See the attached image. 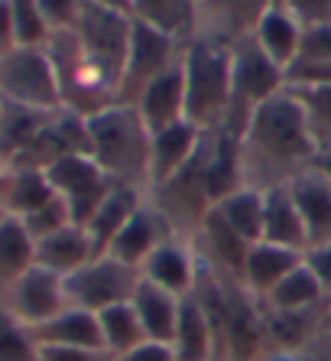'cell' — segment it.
<instances>
[{
	"instance_id": "46",
	"label": "cell",
	"mask_w": 331,
	"mask_h": 361,
	"mask_svg": "<svg viewBox=\"0 0 331 361\" xmlns=\"http://www.w3.org/2000/svg\"><path fill=\"white\" fill-rule=\"evenodd\" d=\"M322 332H328V336H331V302L322 310Z\"/></svg>"
},
{
	"instance_id": "1",
	"label": "cell",
	"mask_w": 331,
	"mask_h": 361,
	"mask_svg": "<svg viewBox=\"0 0 331 361\" xmlns=\"http://www.w3.org/2000/svg\"><path fill=\"white\" fill-rule=\"evenodd\" d=\"M318 160V147L306 124V111L299 98L282 88L280 94L266 98L250 114L244 134H240V166L244 183H250V173L266 176L263 189L289 183L302 169Z\"/></svg>"
},
{
	"instance_id": "9",
	"label": "cell",
	"mask_w": 331,
	"mask_h": 361,
	"mask_svg": "<svg viewBox=\"0 0 331 361\" xmlns=\"http://www.w3.org/2000/svg\"><path fill=\"white\" fill-rule=\"evenodd\" d=\"M56 195H62L72 212V221L78 228H85L92 221V215L98 212V205L104 202V195L114 189V179L98 166L92 153H68L62 160H56L52 166H46Z\"/></svg>"
},
{
	"instance_id": "50",
	"label": "cell",
	"mask_w": 331,
	"mask_h": 361,
	"mask_svg": "<svg viewBox=\"0 0 331 361\" xmlns=\"http://www.w3.org/2000/svg\"><path fill=\"white\" fill-rule=\"evenodd\" d=\"M0 111H4V104H0Z\"/></svg>"
},
{
	"instance_id": "30",
	"label": "cell",
	"mask_w": 331,
	"mask_h": 361,
	"mask_svg": "<svg viewBox=\"0 0 331 361\" xmlns=\"http://www.w3.org/2000/svg\"><path fill=\"white\" fill-rule=\"evenodd\" d=\"M36 264V241L13 215H0V290Z\"/></svg>"
},
{
	"instance_id": "24",
	"label": "cell",
	"mask_w": 331,
	"mask_h": 361,
	"mask_svg": "<svg viewBox=\"0 0 331 361\" xmlns=\"http://www.w3.org/2000/svg\"><path fill=\"white\" fill-rule=\"evenodd\" d=\"M36 345H68V348H104L101 338V322L98 312L78 310V306H65V310L52 316L49 322L30 329Z\"/></svg>"
},
{
	"instance_id": "42",
	"label": "cell",
	"mask_w": 331,
	"mask_h": 361,
	"mask_svg": "<svg viewBox=\"0 0 331 361\" xmlns=\"http://www.w3.org/2000/svg\"><path fill=\"white\" fill-rule=\"evenodd\" d=\"M114 361H175L173 348L169 345H159V342H143L137 348L124 355H114Z\"/></svg>"
},
{
	"instance_id": "31",
	"label": "cell",
	"mask_w": 331,
	"mask_h": 361,
	"mask_svg": "<svg viewBox=\"0 0 331 361\" xmlns=\"http://www.w3.org/2000/svg\"><path fill=\"white\" fill-rule=\"evenodd\" d=\"M98 322H101V338H104V348L111 355H124L137 345L149 342L146 332L140 326V316L133 310V302H117V306H108L104 312H98Z\"/></svg>"
},
{
	"instance_id": "44",
	"label": "cell",
	"mask_w": 331,
	"mask_h": 361,
	"mask_svg": "<svg viewBox=\"0 0 331 361\" xmlns=\"http://www.w3.org/2000/svg\"><path fill=\"white\" fill-rule=\"evenodd\" d=\"M94 4H104L111 10H120V13H130V0H94Z\"/></svg>"
},
{
	"instance_id": "12",
	"label": "cell",
	"mask_w": 331,
	"mask_h": 361,
	"mask_svg": "<svg viewBox=\"0 0 331 361\" xmlns=\"http://www.w3.org/2000/svg\"><path fill=\"white\" fill-rule=\"evenodd\" d=\"M205 130H199L189 121H179V124L166 127L159 134H153V147H149V176L146 185L153 189H163L169 185L185 166H189L195 157H199L201 143H205Z\"/></svg>"
},
{
	"instance_id": "14",
	"label": "cell",
	"mask_w": 331,
	"mask_h": 361,
	"mask_svg": "<svg viewBox=\"0 0 331 361\" xmlns=\"http://www.w3.org/2000/svg\"><path fill=\"white\" fill-rule=\"evenodd\" d=\"M289 192L296 199V209L306 221V235H308V247H318V244L331 241V183L322 169L308 166L302 169L299 176H292Z\"/></svg>"
},
{
	"instance_id": "6",
	"label": "cell",
	"mask_w": 331,
	"mask_h": 361,
	"mask_svg": "<svg viewBox=\"0 0 331 361\" xmlns=\"http://www.w3.org/2000/svg\"><path fill=\"white\" fill-rule=\"evenodd\" d=\"M0 101L36 111H62V92L46 46H17L0 56Z\"/></svg>"
},
{
	"instance_id": "40",
	"label": "cell",
	"mask_w": 331,
	"mask_h": 361,
	"mask_svg": "<svg viewBox=\"0 0 331 361\" xmlns=\"http://www.w3.org/2000/svg\"><path fill=\"white\" fill-rule=\"evenodd\" d=\"M39 361H114L108 348H68V345H42Z\"/></svg>"
},
{
	"instance_id": "22",
	"label": "cell",
	"mask_w": 331,
	"mask_h": 361,
	"mask_svg": "<svg viewBox=\"0 0 331 361\" xmlns=\"http://www.w3.org/2000/svg\"><path fill=\"white\" fill-rule=\"evenodd\" d=\"M302 261H306L302 251H289V247H280V244L257 241V244H250L240 280H244V286H247L250 293L263 300V296L270 293L289 270H296Z\"/></svg>"
},
{
	"instance_id": "35",
	"label": "cell",
	"mask_w": 331,
	"mask_h": 361,
	"mask_svg": "<svg viewBox=\"0 0 331 361\" xmlns=\"http://www.w3.org/2000/svg\"><path fill=\"white\" fill-rule=\"evenodd\" d=\"M13 10V23H17V39L20 46H46L49 42V26L42 20V10L36 0H10Z\"/></svg>"
},
{
	"instance_id": "37",
	"label": "cell",
	"mask_w": 331,
	"mask_h": 361,
	"mask_svg": "<svg viewBox=\"0 0 331 361\" xmlns=\"http://www.w3.org/2000/svg\"><path fill=\"white\" fill-rule=\"evenodd\" d=\"M36 4H39L49 33L75 30V23L82 17V7H85V0H36Z\"/></svg>"
},
{
	"instance_id": "48",
	"label": "cell",
	"mask_w": 331,
	"mask_h": 361,
	"mask_svg": "<svg viewBox=\"0 0 331 361\" xmlns=\"http://www.w3.org/2000/svg\"><path fill=\"white\" fill-rule=\"evenodd\" d=\"M189 4H192V7H199V4H201V0H189Z\"/></svg>"
},
{
	"instance_id": "25",
	"label": "cell",
	"mask_w": 331,
	"mask_h": 361,
	"mask_svg": "<svg viewBox=\"0 0 331 361\" xmlns=\"http://www.w3.org/2000/svg\"><path fill=\"white\" fill-rule=\"evenodd\" d=\"M140 205H143V195H140L137 185L117 183L114 189L104 195V202L98 205V212L92 215V221L85 225V231H88V238H92V244H94V251L98 254L108 251L111 241L117 238V231L133 219V212L140 209Z\"/></svg>"
},
{
	"instance_id": "7",
	"label": "cell",
	"mask_w": 331,
	"mask_h": 361,
	"mask_svg": "<svg viewBox=\"0 0 331 361\" xmlns=\"http://www.w3.org/2000/svg\"><path fill=\"white\" fill-rule=\"evenodd\" d=\"M179 36L166 33L159 26L146 23V20L133 17L130 23V46H127V62L120 72V85H117V101L120 104H137L149 82H156L163 72L182 62L185 46H175Z\"/></svg>"
},
{
	"instance_id": "26",
	"label": "cell",
	"mask_w": 331,
	"mask_h": 361,
	"mask_svg": "<svg viewBox=\"0 0 331 361\" xmlns=\"http://www.w3.org/2000/svg\"><path fill=\"white\" fill-rule=\"evenodd\" d=\"M208 212H211L227 231H234L244 244L263 241V189L244 185V189L231 192L227 199H221L218 205H211Z\"/></svg>"
},
{
	"instance_id": "21",
	"label": "cell",
	"mask_w": 331,
	"mask_h": 361,
	"mask_svg": "<svg viewBox=\"0 0 331 361\" xmlns=\"http://www.w3.org/2000/svg\"><path fill=\"white\" fill-rule=\"evenodd\" d=\"M130 302H133V310H137V316H140V326H143V332H146L149 342L173 345L182 296L169 293V290H163V286L149 283L146 277H140V283H137V290H133Z\"/></svg>"
},
{
	"instance_id": "45",
	"label": "cell",
	"mask_w": 331,
	"mask_h": 361,
	"mask_svg": "<svg viewBox=\"0 0 331 361\" xmlns=\"http://www.w3.org/2000/svg\"><path fill=\"white\" fill-rule=\"evenodd\" d=\"M315 166L322 169L325 176H328V183H331V153H318V160H315Z\"/></svg>"
},
{
	"instance_id": "4",
	"label": "cell",
	"mask_w": 331,
	"mask_h": 361,
	"mask_svg": "<svg viewBox=\"0 0 331 361\" xmlns=\"http://www.w3.org/2000/svg\"><path fill=\"white\" fill-rule=\"evenodd\" d=\"M231 75H234L231 111H227V121H224L221 130L240 137L250 114L266 98H273V94H280L286 88V72L266 56L257 36H244V39L231 42Z\"/></svg>"
},
{
	"instance_id": "16",
	"label": "cell",
	"mask_w": 331,
	"mask_h": 361,
	"mask_svg": "<svg viewBox=\"0 0 331 361\" xmlns=\"http://www.w3.org/2000/svg\"><path fill=\"white\" fill-rule=\"evenodd\" d=\"M173 355L175 361H215V322L211 310L199 296H182L179 306V322L173 336Z\"/></svg>"
},
{
	"instance_id": "43",
	"label": "cell",
	"mask_w": 331,
	"mask_h": 361,
	"mask_svg": "<svg viewBox=\"0 0 331 361\" xmlns=\"http://www.w3.org/2000/svg\"><path fill=\"white\" fill-rule=\"evenodd\" d=\"M20 46L17 39V23H13V10H10V0H0V56H7Z\"/></svg>"
},
{
	"instance_id": "13",
	"label": "cell",
	"mask_w": 331,
	"mask_h": 361,
	"mask_svg": "<svg viewBox=\"0 0 331 361\" xmlns=\"http://www.w3.org/2000/svg\"><path fill=\"white\" fill-rule=\"evenodd\" d=\"M166 238H173V231H169V221H166L163 209L143 202L140 209L133 212V219L117 231V238L111 241V247L104 254L117 257V261L127 264V267L140 270L143 264H146V257L156 251Z\"/></svg>"
},
{
	"instance_id": "34",
	"label": "cell",
	"mask_w": 331,
	"mask_h": 361,
	"mask_svg": "<svg viewBox=\"0 0 331 361\" xmlns=\"http://www.w3.org/2000/svg\"><path fill=\"white\" fill-rule=\"evenodd\" d=\"M0 361H39V345L33 332L17 322L0 302Z\"/></svg>"
},
{
	"instance_id": "11",
	"label": "cell",
	"mask_w": 331,
	"mask_h": 361,
	"mask_svg": "<svg viewBox=\"0 0 331 361\" xmlns=\"http://www.w3.org/2000/svg\"><path fill=\"white\" fill-rule=\"evenodd\" d=\"M270 7L273 0H201L195 7V36L231 46L244 36H254Z\"/></svg>"
},
{
	"instance_id": "5",
	"label": "cell",
	"mask_w": 331,
	"mask_h": 361,
	"mask_svg": "<svg viewBox=\"0 0 331 361\" xmlns=\"http://www.w3.org/2000/svg\"><path fill=\"white\" fill-rule=\"evenodd\" d=\"M130 23H133L130 13L111 10L104 4H94V0H85L82 17L75 23V36L82 42L85 59L114 88V98L127 62V46H130Z\"/></svg>"
},
{
	"instance_id": "41",
	"label": "cell",
	"mask_w": 331,
	"mask_h": 361,
	"mask_svg": "<svg viewBox=\"0 0 331 361\" xmlns=\"http://www.w3.org/2000/svg\"><path fill=\"white\" fill-rule=\"evenodd\" d=\"M306 264L312 267V274L318 277L325 296L331 300V241L328 244H318V247H308V251H306Z\"/></svg>"
},
{
	"instance_id": "10",
	"label": "cell",
	"mask_w": 331,
	"mask_h": 361,
	"mask_svg": "<svg viewBox=\"0 0 331 361\" xmlns=\"http://www.w3.org/2000/svg\"><path fill=\"white\" fill-rule=\"evenodd\" d=\"M0 302L17 322H23L26 329H36L68 306L65 277L33 264L26 274H20L13 283L0 290Z\"/></svg>"
},
{
	"instance_id": "39",
	"label": "cell",
	"mask_w": 331,
	"mask_h": 361,
	"mask_svg": "<svg viewBox=\"0 0 331 361\" xmlns=\"http://www.w3.org/2000/svg\"><path fill=\"white\" fill-rule=\"evenodd\" d=\"M325 62H331V26L306 30L296 66H325ZM296 66H292V68H296Z\"/></svg>"
},
{
	"instance_id": "23",
	"label": "cell",
	"mask_w": 331,
	"mask_h": 361,
	"mask_svg": "<svg viewBox=\"0 0 331 361\" xmlns=\"http://www.w3.org/2000/svg\"><path fill=\"white\" fill-rule=\"evenodd\" d=\"M94 257H98V251H94L92 238L78 225H68L62 231H56V235L36 241V264L58 274V277H68L75 270H82Z\"/></svg>"
},
{
	"instance_id": "29",
	"label": "cell",
	"mask_w": 331,
	"mask_h": 361,
	"mask_svg": "<svg viewBox=\"0 0 331 361\" xmlns=\"http://www.w3.org/2000/svg\"><path fill=\"white\" fill-rule=\"evenodd\" d=\"M328 300L318 283V277L312 274L306 261L299 264L296 270H289L280 283L263 296V302L270 306L273 312H306V310H318L322 302Z\"/></svg>"
},
{
	"instance_id": "27",
	"label": "cell",
	"mask_w": 331,
	"mask_h": 361,
	"mask_svg": "<svg viewBox=\"0 0 331 361\" xmlns=\"http://www.w3.org/2000/svg\"><path fill=\"white\" fill-rule=\"evenodd\" d=\"M254 36H257V42L263 46L266 56H270L282 72H289V68L296 66V59H299V49H302V36H306V30L292 20V13L286 7H270L263 13V20L257 23Z\"/></svg>"
},
{
	"instance_id": "2",
	"label": "cell",
	"mask_w": 331,
	"mask_h": 361,
	"mask_svg": "<svg viewBox=\"0 0 331 361\" xmlns=\"http://www.w3.org/2000/svg\"><path fill=\"white\" fill-rule=\"evenodd\" d=\"M85 130H88V153L114 183L137 185V189L140 183H146L153 134L133 104L114 101L101 108L98 114L85 118Z\"/></svg>"
},
{
	"instance_id": "15",
	"label": "cell",
	"mask_w": 331,
	"mask_h": 361,
	"mask_svg": "<svg viewBox=\"0 0 331 361\" xmlns=\"http://www.w3.org/2000/svg\"><path fill=\"white\" fill-rule=\"evenodd\" d=\"M133 108L140 111V118H143V124L149 127V134H159V130H166V127L185 121V72H182V62L173 66L169 72H163L156 82H149Z\"/></svg>"
},
{
	"instance_id": "32",
	"label": "cell",
	"mask_w": 331,
	"mask_h": 361,
	"mask_svg": "<svg viewBox=\"0 0 331 361\" xmlns=\"http://www.w3.org/2000/svg\"><path fill=\"white\" fill-rule=\"evenodd\" d=\"M306 111V124L318 153H331V85H286Z\"/></svg>"
},
{
	"instance_id": "49",
	"label": "cell",
	"mask_w": 331,
	"mask_h": 361,
	"mask_svg": "<svg viewBox=\"0 0 331 361\" xmlns=\"http://www.w3.org/2000/svg\"><path fill=\"white\" fill-rule=\"evenodd\" d=\"M280 4H282V0H273V7H280Z\"/></svg>"
},
{
	"instance_id": "47",
	"label": "cell",
	"mask_w": 331,
	"mask_h": 361,
	"mask_svg": "<svg viewBox=\"0 0 331 361\" xmlns=\"http://www.w3.org/2000/svg\"><path fill=\"white\" fill-rule=\"evenodd\" d=\"M4 173H7V163H4V157H0V179H4Z\"/></svg>"
},
{
	"instance_id": "19",
	"label": "cell",
	"mask_w": 331,
	"mask_h": 361,
	"mask_svg": "<svg viewBox=\"0 0 331 361\" xmlns=\"http://www.w3.org/2000/svg\"><path fill=\"white\" fill-rule=\"evenodd\" d=\"M263 241L289 247V251H308L306 221L296 209L289 185H270L263 189Z\"/></svg>"
},
{
	"instance_id": "20",
	"label": "cell",
	"mask_w": 331,
	"mask_h": 361,
	"mask_svg": "<svg viewBox=\"0 0 331 361\" xmlns=\"http://www.w3.org/2000/svg\"><path fill=\"white\" fill-rule=\"evenodd\" d=\"M52 199H56V189H52L46 169L7 166L4 179H0V215L26 219Z\"/></svg>"
},
{
	"instance_id": "17",
	"label": "cell",
	"mask_w": 331,
	"mask_h": 361,
	"mask_svg": "<svg viewBox=\"0 0 331 361\" xmlns=\"http://www.w3.org/2000/svg\"><path fill=\"white\" fill-rule=\"evenodd\" d=\"M244 166H240V137L227 134V130H215L211 150L205 160V173H201V192H205L208 205H218L231 192L244 189Z\"/></svg>"
},
{
	"instance_id": "28",
	"label": "cell",
	"mask_w": 331,
	"mask_h": 361,
	"mask_svg": "<svg viewBox=\"0 0 331 361\" xmlns=\"http://www.w3.org/2000/svg\"><path fill=\"white\" fill-rule=\"evenodd\" d=\"M0 104H4L0 111V157L4 163H10L42 134V127L49 124L56 111H36L23 108V104H10V101H0Z\"/></svg>"
},
{
	"instance_id": "36",
	"label": "cell",
	"mask_w": 331,
	"mask_h": 361,
	"mask_svg": "<svg viewBox=\"0 0 331 361\" xmlns=\"http://www.w3.org/2000/svg\"><path fill=\"white\" fill-rule=\"evenodd\" d=\"M20 221H23L26 231L33 235V241H42V238H49V235H56V231H62V228L75 225L72 212H68L62 195H56L52 202H46L42 209H36L33 215H26V219H20Z\"/></svg>"
},
{
	"instance_id": "8",
	"label": "cell",
	"mask_w": 331,
	"mask_h": 361,
	"mask_svg": "<svg viewBox=\"0 0 331 361\" xmlns=\"http://www.w3.org/2000/svg\"><path fill=\"white\" fill-rule=\"evenodd\" d=\"M140 283V270L127 267L111 254H98L82 270H75L65 277V296L68 306L88 312H104L108 306L127 302Z\"/></svg>"
},
{
	"instance_id": "33",
	"label": "cell",
	"mask_w": 331,
	"mask_h": 361,
	"mask_svg": "<svg viewBox=\"0 0 331 361\" xmlns=\"http://www.w3.org/2000/svg\"><path fill=\"white\" fill-rule=\"evenodd\" d=\"M130 17H140L166 33L179 36L189 23H195V7L189 0H130Z\"/></svg>"
},
{
	"instance_id": "18",
	"label": "cell",
	"mask_w": 331,
	"mask_h": 361,
	"mask_svg": "<svg viewBox=\"0 0 331 361\" xmlns=\"http://www.w3.org/2000/svg\"><path fill=\"white\" fill-rule=\"evenodd\" d=\"M140 277H146L149 283L163 286L175 296H192L195 293V277H199L192 247L179 238H166L146 257V264L140 267Z\"/></svg>"
},
{
	"instance_id": "38",
	"label": "cell",
	"mask_w": 331,
	"mask_h": 361,
	"mask_svg": "<svg viewBox=\"0 0 331 361\" xmlns=\"http://www.w3.org/2000/svg\"><path fill=\"white\" fill-rule=\"evenodd\" d=\"M280 7L292 13L302 30H318V26H331V0H282Z\"/></svg>"
},
{
	"instance_id": "3",
	"label": "cell",
	"mask_w": 331,
	"mask_h": 361,
	"mask_svg": "<svg viewBox=\"0 0 331 361\" xmlns=\"http://www.w3.org/2000/svg\"><path fill=\"white\" fill-rule=\"evenodd\" d=\"M185 72V121L211 134L221 130L231 111V46L215 39H189L182 52Z\"/></svg>"
}]
</instances>
